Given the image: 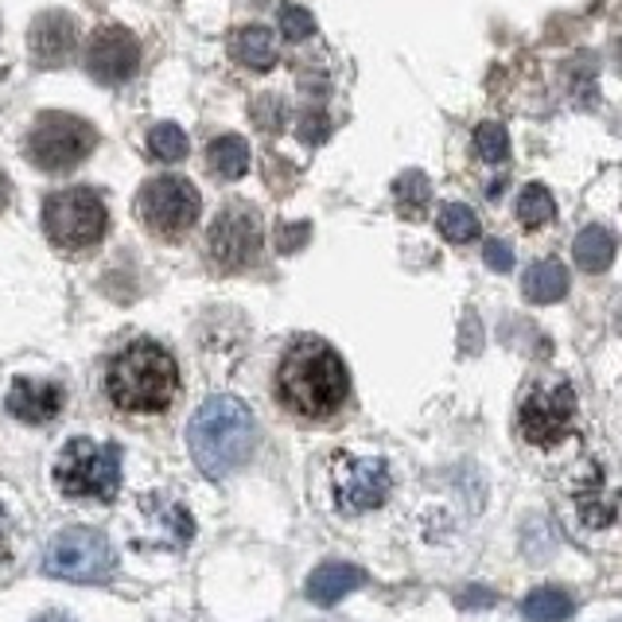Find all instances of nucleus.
Here are the masks:
<instances>
[{"label": "nucleus", "mask_w": 622, "mask_h": 622, "mask_svg": "<svg viewBox=\"0 0 622 622\" xmlns=\"http://www.w3.org/2000/svg\"><path fill=\"white\" fill-rule=\"evenodd\" d=\"M572 257H576V265L584 272L611 269V261H614V233L604 230V226H587V230L576 238V245H572Z\"/></svg>", "instance_id": "19"}, {"label": "nucleus", "mask_w": 622, "mask_h": 622, "mask_svg": "<svg viewBox=\"0 0 622 622\" xmlns=\"http://www.w3.org/2000/svg\"><path fill=\"white\" fill-rule=\"evenodd\" d=\"M474 152H479L486 164H506V156H510V137H506L502 125L486 122L474 129Z\"/></svg>", "instance_id": "25"}, {"label": "nucleus", "mask_w": 622, "mask_h": 622, "mask_svg": "<svg viewBox=\"0 0 622 622\" xmlns=\"http://www.w3.org/2000/svg\"><path fill=\"white\" fill-rule=\"evenodd\" d=\"M179 393V366L156 339H132L105 366V397L132 417H156L172 409Z\"/></svg>", "instance_id": "2"}, {"label": "nucleus", "mask_w": 622, "mask_h": 622, "mask_svg": "<svg viewBox=\"0 0 622 622\" xmlns=\"http://www.w3.org/2000/svg\"><path fill=\"white\" fill-rule=\"evenodd\" d=\"M265 250V223H261L257 206L250 203H226L214 214L211 230H206V257L214 269L242 272Z\"/></svg>", "instance_id": "9"}, {"label": "nucleus", "mask_w": 622, "mask_h": 622, "mask_svg": "<svg viewBox=\"0 0 622 622\" xmlns=\"http://www.w3.org/2000/svg\"><path fill=\"white\" fill-rule=\"evenodd\" d=\"M428 195H432V187H428V179L420 176V172H405V176L393 183V199H397V211L409 214V218H417L420 211L428 206Z\"/></svg>", "instance_id": "24"}, {"label": "nucleus", "mask_w": 622, "mask_h": 622, "mask_svg": "<svg viewBox=\"0 0 622 622\" xmlns=\"http://www.w3.org/2000/svg\"><path fill=\"white\" fill-rule=\"evenodd\" d=\"M36 622H75V619H71V614H66V611H43Z\"/></svg>", "instance_id": "32"}, {"label": "nucleus", "mask_w": 622, "mask_h": 622, "mask_svg": "<svg viewBox=\"0 0 622 622\" xmlns=\"http://www.w3.org/2000/svg\"><path fill=\"white\" fill-rule=\"evenodd\" d=\"M483 257H486V265H491L494 272L513 269V250H510V245H506V242H486Z\"/></svg>", "instance_id": "29"}, {"label": "nucleus", "mask_w": 622, "mask_h": 622, "mask_svg": "<svg viewBox=\"0 0 622 622\" xmlns=\"http://www.w3.org/2000/svg\"><path fill=\"white\" fill-rule=\"evenodd\" d=\"M149 156L160 160V164H179L187 156V132L179 125L164 122L149 132Z\"/></svg>", "instance_id": "23"}, {"label": "nucleus", "mask_w": 622, "mask_h": 622, "mask_svg": "<svg viewBox=\"0 0 622 622\" xmlns=\"http://www.w3.org/2000/svg\"><path fill=\"white\" fill-rule=\"evenodd\" d=\"M43 572L71 584H98L113 572V548L98 530H63L47 545Z\"/></svg>", "instance_id": "11"}, {"label": "nucleus", "mask_w": 622, "mask_h": 622, "mask_svg": "<svg viewBox=\"0 0 622 622\" xmlns=\"http://www.w3.org/2000/svg\"><path fill=\"white\" fill-rule=\"evenodd\" d=\"M436 226H440V233H444L447 242H456V245H467V242H474V238H479V214H474L471 206H464V203H447L444 211H440Z\"/></svg>", "instance_id": "21"}, {"label": "nucleus", "mask_w": 622, "mask_h": 622, "mask_svg": "<svg viewBox=\"0 0 622 622\" xmlns=\"http://www.w3.org/2000/svg\"><path fill=\"white\" fill-rule=\"evenodd\" d=\"M280 36L289 39V43H304V39L316 36V16L300 4H284L280 9Z\"/></svg>", "instance_id": "26"}, {"label": "nucleus", "mask_w": 622, "mask_h": 622, "mask_svg": "<svg viewBox=\"0 0 622 622\" xmlns=\"http://www.w3.org/2000/svg\"><path fill=\"white\" fill-rule=\"evenodd\" d=\"M78 24L71 12L63 9H51V12H39L31 20V31H28V51L36 59V66H63L78 55Z\"/></svg>", "instance_id": "13"}, {"label": "nucleus", "mask_w": 622, "mask_h": 622, "mask_svg": "<svg viewBox=\"0 0 622 622\" xmlns=\"http://www.w3.org/2000/svg\"><path fill=\"white\" fill-rule=\"evenodd\" d=\"M93 149H98V132L78 113L47 110L28 129V160L47 176L75 172L82 160H90Z\"/></svg>", "instance_id": "7"}, {"label": "nucleus", "mask_w": 622, "mask_h": 622, "mask_svg": "<svg viewBox=\"0 0 622 622\" xmlns=\"http://www.w3.org/2000/svg\"><path fill=\"white\" fill-rule=\"evenodd\" d=\"M9 195H12V183H9V176L0 172V214H4V206H9Z\"/></svg>", "instance_id": "31"}, {"label": "nucleus", "mask_w": 622, "mask_h": 622, "mask_svg": "<svg viewBox=\"0 0 622 622\" xmlns=\"http://www.w3.org/2000/svg\"><path fill=\"white\" fill-rule=\"evenodd\" d=\"M351 397V373L331 343L316 334L292 339L277 366V401L300 420H327Z\"/></svg>", "instance_id": "1"}, {"label": "nucleus", "mask_w": 622, "mask_h": 622, "mask_svg": "<svg viewBox=\"0 0 622 622\" xmlns=\"http://www.w3.org/2000/svg\"><path fill=\"white\" fill-rule=\"evenodd\" d=\"M12 557V518H9V510L0 506V564Z\"/></svg>", "instance_id": "30"}, {"label": "nucleus", "mask_w": 622, "mask_h": 622, "mask_svg": "<svg viewBox=\"0 0 622 622\" xmlns=\"http://www.w3.org/2000/svg\"><path fill=\"white\" fill-rule=\"evenodd\" d=\"M518 218H521V226L541 230V226H548L557 218V203H553V195H548L541 183H530L518 199Z\"/></svg>", "instance_id": "22"}, {"label": "nucleus", "mask_w": 622, "mask_h": 622, "mask_svg": "<svg viewBox=\"0 0 622 622\" xmlns=\"http://www.w3.org/2000/svg\"><path fill=\"white\" fill-rule=\"evenodd\" d=\"M393 486V474L381 456H358V452H334L327 459V491L339 513H370L378 510Z\"/></svg>", "instance_id": "8"}, {"label": "nucleus", "mask_w": 622, "mask_h": 622, "mask_svg": "<svg viewBox=\"0 0 622 622\" xmlns=\"http://www.w3.org/2000/svg\"><path fill=\"white\" fill-rule=\"evenodd\" d=\"M521 614L530 622H560L572 614V599L557 587H541V592L525 595V604H521Z\"/></svg>", "instance_id": "20"}, {"label": "nucleus", "mask_w": 622, "mask_h": 622, "mask_svg": "<svg viewBox=\"0 0 622 622\" xmlns=\"http://www.w3.org/2000/svg\"><path fill=\"white\" fill-rule=\"evenodd\" d=\"M132 211H137V223L144 226L156 242H179V238H187L191 226L199 223L203 195H199V187L187 176L164 172V176H152L140 183Z\"/></svg>", "instance_id": "5"}, {"label": "nucleus", "mask_w": 622, "mask_h": 622, "mask_svg": "<svg viewBox=\"0 0 622 622\" xmlns=\"http://www.w3.org/2000/svg\"><path fill=\"white\" fill-rule=\"evenodd\" d=\"M363 568L354 564H319L312 576H307V599L319 607L339 604L343 595H351L354 587H363Z\"/></svg>", "instance_id": "17"}, {"label": "nucleus", "mask_w": 622, "mask_h": 622, "mask_svg": "<svg viewBox=\"0 0 622 622\" xmlns=\"http://www.w3.org/2000/svg\"><path fill=\"white\" fill-rule=\"evenodd\" d=\"M187 444H191L195 467L206 479H226L233 467H242L250 459L253 444H257V420H253L245 401L218 393V397L203 401L191 417Z\"/></svg>", "instance_id": "3"}, {"label": "nucleus", "mask_w": 622, "mask_h": 622, "mask_svg": "<svg viewBox=\"0 0 622 622\" xmlns=\"http://www.w3.org/2000/svg\"><path fill=\"white\" fill-rule=\"evenodd\" d=\"M55 483L66 498L110 502L122 491V452L86 436L66 440L55 459Z\"/></svg>", "instance_id": "6"}, {"label": "nucleus", "mask_w": 622, "mask_h": 622, "mask_svg": "<svg viewBox=\"0 0 622 622\" xmlns=\"http://www.w3.org/2000/svg\"><path fill=\"white\" fill-rule=\"evenodd\" d=\"M43 233L63 253H90L110 233V206L93 187H63L43 203Z\"/></svg>", "instance_id": "4"}, {"label": "nucleus", "mask_w": 622, "mask_h": 622, "mask_svg": "<svg viewBox=\"0 0 622 622\" xmlns=\"http://www.w3.org/2000/svg\"><path fill=\"white\" fill-rule=\"evenodd\" d=\"M206 172L223 183H233L250 172V144H245L238 132H218V137L206 140Z\"/></svg>", "instance_id": "16"}, {"label": "nucleus", "mask_w": 622, "mask_h": 622, "mask_svg": "<svg viewBox=\"0 0 622 622\" xmlns=\"http://www.w3.org/2000/svg\"><path fill=\"white\" fill-rule=\"evenodd\" d=\"M521 289H525V300H533V304H557L568 292V269L560 261H537V265L525 272Z\"/></svg>", "instance_id": "18"}, {"label": "nucleus", "mask_w": 622, "mask_h": 622, "mask_svg": "<svg viewBox=\"0 0 622 622\" xmlns=\"http://www.w3.org/2000/svg\"><path fill=\"white\" fill-rule=\"evenodd\" d=\"M327 132H331V122H327L319 110H304V113H300V137H304L307 144H319Z\"/></svg>", "instance_id": "28"}, {"label": "nucleus", "mask_w": 622, "mask_h": 622, "mask_svg": "<svg viewBox=\"0 0 622 622\" xmlns=\"http://www.w3.org/2000/svg\"><path fill=\"white\" fill-rule=\"evenodd\" d=\"M230 55H233V63L253 71V75H265V71H272L280 59L277 31H269L265 24H245V28L233 31Z\"/></svg>", "instance_id": "15"}, {"label": "nucleus", "mask_w": 622, "mask_h": 622, "mask_svg": "<svg viewBox=\"0 0 622 622\" xmlns=\"http://www.w3.org/2000/svg\"><path fill=\"white\" fill-rule=\"evenodd\" d=\"M140 39L125 24H98L82 47V66L86 75L98 86H125L137 78L140 71Z\"/></svg>", "instance_id": "12"}, {"label": "nucleus", "mask_w": 622, "mask_h": 622, "mask_svg": "<svg viewBox=\"0 0 622 622\" xmlns=\"http://www.w3.org/2000/svg\"><path fill=\"white\" fill-rule=\"evenodd\" d=\"M9 412L24 424H47L63 412V385L59 381H39V378H20L9 390Z\"/></svg>", "instance_id": "14"}, {"label": "nucleus", "mask_w": 622, "mask_h": 622, "mask_svg": "<svg viewBox=\"0 0 622 622\" xmlns=\"http://www.w3.org/2000/svg\"><path fill=\"white\" fill-rule=\"evenodd\" d=\"M253 125L265 132H280L284 129V117H289V110H284V102H280L277 93H261V98H253V110H250Z\"/></svg>", "instance_id": "27"}, {"label": "nucleus", "mask_w": 622, "mask_h": 622, "mask_svg": "<svg viewBox=\"0 0 622 622\" xmlns=\"http://www.w3.org/2000/svg\"><path fill=\"white\" fill-rule=\"evenodd\" d=\"M576 424V393L564 381H548V385H533L521 397L518 409V432L525 444L533 447H557L560 440H568Z\"/></svg>", "instance_id": "10"}]
</instances>
